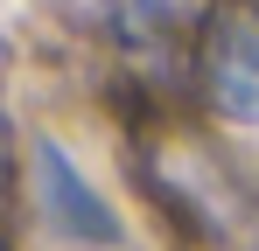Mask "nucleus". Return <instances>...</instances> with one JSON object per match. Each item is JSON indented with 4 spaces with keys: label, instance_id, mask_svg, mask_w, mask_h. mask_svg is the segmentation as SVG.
<instances>
[{
    "label": "nucleus",
    "instance_id": "1",
    "mask_svg": "<svg viewBox=\"0 0 259 251\" xmlns=\"http://www.w3.org/2000/svg\"><path fill=\"white\" fill-rule=\"evenodd\" d=\"M196 63L217 112L231 126H259V0H210Z\"/></svg>",
    "mask_w": 259,
    "mask_h": 251
},
{
    "label": "nucleus",
    "instance_id": "2",
    "mask_svg": "<svg viewBox=\"0 0 259 251\" xmlns=\"http://www.w3.org/2000/svg\"><path fill=\"white\" fill-rule=\"evenodd\" d=\"M35 196H42V216L63 237H77V244H112L119 237V216L105 209V196L77 174V161L56 140H35Z\"/></svg>",
    "mask_w": 259,
    "mask_h": 251
}]
</instances>
